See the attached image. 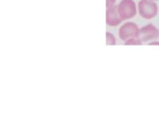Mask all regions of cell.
I'll list each match as a JSON object with an SVG mask.
<instances>
[{"mask_svg":"<svg viewBox=\"0 0 159 134\" xmlns=\"http://www.w3.org/2000/svg\"><path fill=\"white\" fill-rule=\"evenodd\" d=\"M159 8L156 1L153 0H139L138 2V15L140 18L150 21L158 15Z\"/></svg>","mask_w":159,"mask_h":134,"instance_id":"6da1fadb","label":"cell"},{"mask_svg":"<svg viewBox=\"0 0 159 134\" xmlns=\"http://www.w3.org/2000/svg\"><path fill=\"white\" fill-rule=\"evenodd\" d=\"M116 7L124 22L130 21L138 15V3H136L135 0H121Z\"/></svg>","mask_w":159,"mask_h":134,"instance_id":"7a4b0ae2","label":"cell"},{"mask_svg":"<svg viewBox=\"0 0 159 134\" xmlns=\"http://www.w3.org/2000/svg\"><path fill=\"white\" fill-rule=\"evenodd\" d=\"M139 25L132 21H125L118 29V37L123 42L132 37H139Z\"/></svg>","mask_w":159,"mask_h":134,"instance_id":"3957f363","label":"cell"},{"mask_svg":"<svg viewBox=\"0 0 159 134\" xmlns=\"http://www.w3.org/2000/svg\"><path fill=\"white\" fill-rule=\"evenodd\" d=\"M139 38L143 43H148L152 40L159 39V28L153 23H148L139 28Z\"/></svg>","mask_w":159,"mask_h":134,"instance_id":"277c9868","label":"cell"},{"mask_svg":"<svg viewBox=\"0 0 159 134\" xmlns=\"http://www.w3.org/2000/svg\"><path fill=\"white\" fill-rule=\"evenodd\" d=\"M124 21L120 17L117 7L112 6L106 9V24L110 27H118L120 26Z\"/></svg>","mask_w":159,"mask_h":134,"instance_id":"5b68a950","label":"cell"},{"mask_svg":"<svg viewBox=\"0 0 159 134\" xmlns=\"http://www.w3.org/2000/svg\"><path fill=\"white\" fill-rule=\"evenodd\" d=\"M106 42L108 46H115L117 44V39L113 33L111 32L106 33Z\"/></svg>","mask_w":159,"mask_h":134,"instance_id":"8992f818","label":"cell"},{"mask_svg":"<svg viewBox=\"0 0 159 134\" xmlns=\"http://www.w3.org/2000/svg\"><path fill=\"white\" fill-rule=\"evenodd\" d=\"M124 44L125 46H140L143 44V42L139 37H132L125 41Z\"/></svg>","mask_w":159,"mask_h":134,"instance_id":"52a82bcc","label":"cell"},{"mask_svg":"<svg viewBox=\"0 0 159 134\" xmlns=\"http://www.w3.org/2000/svg\"><path fill=\"white\" fill-rule=\"evenodd\" d=\"M116 2L117 0H106V7H112V6H116Z\"/></svg>","mask_w":159,"mask_h":134,"instance_id":"ba28073f","label":"cell"},{"mask_svg":"<svg viewBox=\"0 0 159 134\" xmlns=\"http://www.w3.org/2000/svg\"><path fill=\"white\" fill-rule=\"evenodd\" d=\"M149 46H159V39H155V40H152L150 42H148Z\"/></svg>","mask_w":159,"mask_h":134,"instance_id":"9c48e42d","label":"cell"},{"mask_svg":"<svg viewBox=\"0 0 159 134\" xmlns=\"http://www.w3.org/2000/svg\"><path fill=\"white\" fill-rule=\"evenodd\" d=\"M153 1H156L157 2V1H159V0H153Z\"/></svg>","mask_w":159,"mask_h":134,"instance_id":"30bf717a","label":"cell"}]
</instances>
